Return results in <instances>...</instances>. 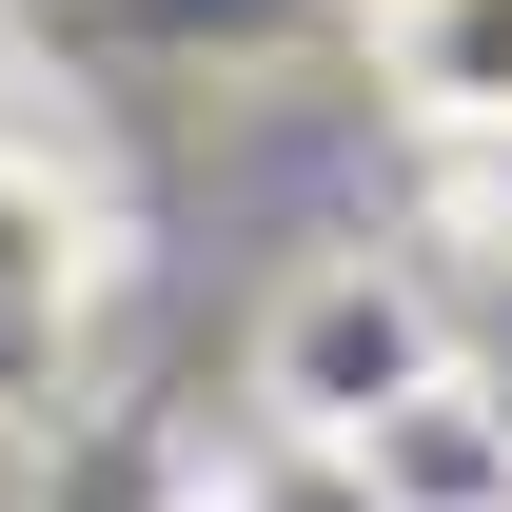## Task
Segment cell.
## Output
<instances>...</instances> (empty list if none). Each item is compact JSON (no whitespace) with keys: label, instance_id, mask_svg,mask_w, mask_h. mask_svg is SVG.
Returning a JSON list of instances; mask_svg holds the SVG:
<instances>
[{"label":"cell","instance_id":"6da1fadb","mask_svg":"<svg viewBox=\"0 0 512 512\" xmlns=\"http://www.w3.org/2000/svg\"><path fill=\"white\" fill-rule=\"evenodd\" d=\"M434 375H453V316H434V276H394V256H296L276 316H256V414L276 434H375Z\"/></svg>","mask_w":512,"mask_h":512},{"label":"cell","instance_id":"7a4b0ae2","mask_svg":"<svg viewBox=\"0 0 512 512\" xmlns=\"http://www.w3.org/2000/svg\"><path fill=\"white\" fill-rule=\"evenodd\" d=\"M79 316H99V197L40 178V158L0 138V394H20V375H60Z\"/></svg>","mask_w":512,"mask_h":512},{"label":"cell","instance_id":"5b68a950","mask_svg":"<svg viewBox=\"0 0 512 512\" xmlns=\"http://www.w3.org/2000/svg\"><path fill=\"white\" fill-rule=\"evenodd\" d=\"M197 512H394L375 473H355V434H276V414H256L237 453H217V493Z\"/></svg>","mask_w":512,"mask_h":512},{"label":"cell","instance_id":"3957f363","mask_svg":"<svg viewBox=\"0 0 512 512\" xmlns=\"http://www.w3.org/2000/svg\"><path fill=\"white\" fill-rule=\"evenodd\" d=\"M375 79H394V119L512 158V0H375Z\"/></svg>","mask_w":512,"mask_h":512},{"label":"cell","instance_id":"277c9868","mask_svg":"<svg viewBox=\"0 0 512 512\" xmlns=\"http://www.w3.org/2000/svg\"><path fill=\"white\" fill-rule=\"evenodd\" d=\"M355 473H375L394 512H512V394L453 355L414 414H375V434H355Z\"/></svg>","mask_w":512,"mask_h":512}]
</instances>
